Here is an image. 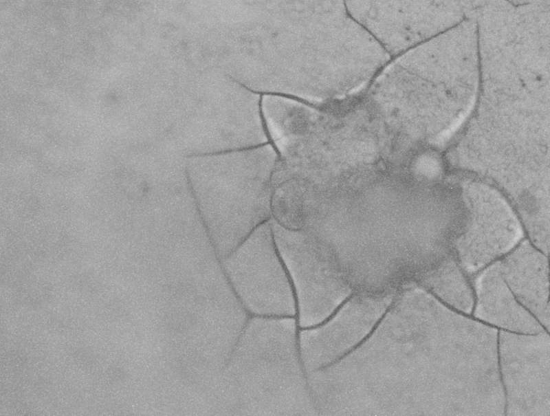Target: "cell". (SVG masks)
<instances>
[{
    "mask_svg": "<svg viewBox=\"0 0 550 416\" xmlns=\"http://www.w3.org/2000/svg\"><path fill=\"white\" fill-rule=\"evenodd\" d=\"M504 281L516 300L547 330L549 329L548 267L545 257L523 245L500 261Z\"/></svg>",
    "mask_w": 550,
    "mask_h": 416,
    "instance_id": "obj_2",
    "label": "cell"
},
{
    "mask_svg": "<svg viewBox=\"0 0 550 416\" xmlns=\"http://www.w3.org/2000/svg\"><path fill=\"white\" fill-rule=\"evenodd\" d=\"M353 296H354L353 293L348 296L336 307V309L333 311V312L331 313V314L328 317L324 318L322 322L311 326L301 327L300 331L317 329L328 324L332 319L335 318V316L338 314V313H339V311L342 309V307L353 298Z\"/></svg>",
    "mask_w": 550,
    "mask_h": 416,
    "instance_id": "obj_4",
    "label": "cell"
},
{
    "mask_svg": "<svg viewBox=\"0 0 550 416\" xmlns=\"http://www.w3.org/2000/svg\"><path fill=\"white\" fill-rule=\"evenodd\" d=\"M278 154L272 145L192 156L186 176L218 261L272 217Z\"/></svg>",
    "mask_w": 550,
    "mask_h": 416,
    "instance_id": "obj_1",
    "label": "cell"
},
{
    "mask_svg": "<svg viewBox=\"0 0 550 416\" xmlns=\"http://www.w3.org/2000/svg\"><path fill=\"white\" fill-rule=\"evenodd\" d=\"M401 294H402V292H399L398 294H396V296H395V298H393L392 302L388 306V307L384 311L383 314L380 316V318H378V320L374 324V325L373 326V327L371 328L370 331L361 340H360L359 342H358L355 345L353 346L349 350L346 351L342 355H340L339 358L336 359L334 361H333L332 362H331L329 364H327V365L324 366L322 368L325 369V368L331 366L333 364H334L338 362L339 361L342 360V359H344V358L348 356L349 354H351L352 352L355 351L358 348H360L363 344H364L373 336V334L377 329V328L379 327V326L380 325L382 322L384 320V318H386L387 314L395 306L396 303H397V301L399 299V297H400Z\"/></svg>",
    "mask_w": 550,
    "mask_h": 416,
    "instance_id": "obj_3",
    "label": "cell"
}]
</instances>
